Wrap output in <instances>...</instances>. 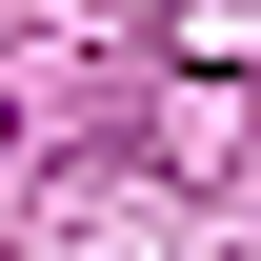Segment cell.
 Wrapping results in <instances>:
<instances>
[]
</instances>
